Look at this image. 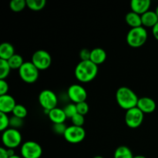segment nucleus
I'll list each match as a JSON object with an SVG mask.
<instances>
[{"instance_id":"20e7f679","label":"nucleus","mask_w":158,"mask_h":158,"mask_svg":"<svg viewBox=\"0 0 158 158\" xmlns=\"http://www.w3.org/2000/svg\"><path fill=\"white\" fill-rule=\"evenodd\" d=\"M2 141L6 148L14 149L21 143L22 135L19 130L9 127L2 132Z\"/></svg>"},{"instance_id":"a878e982","label":"nucleus","mask_w":158,"mask_h":158,"mask_svg":"<svg viewBox=\"0 0 158 158\" xmlns=\"http://www.w3.org/2000/svg\"><path fill=\"white\" fill-rule=\"evenodd\" d=\"M63 110H64L65 114H66V117L71 119L74 115L77 114V104L74 103H69V104H67L63 108Z\"/></svg>"},{"instance_id":"2f4dec72","label":"nucleus","mask_w":158,"mask_h":158,"mask_svg":"<svg viewBox=\"0 0 158 158\" xmlns=\"http://www.w3.org/2000/svg\"><path fill=\"white\" fill-rule=\"evenodd\" d=\"M91 50L88 49H83L80 52V58L81 61H86L90 60Z\"/></svg>"},{"instance_id":"c85d7f7f","label":"nucleus","mask_w":158,"mask_h":158,"mask_svg":"<svg viewBox=\"0 0 158 158\" xmlns=\"http://www.w3.org/2000/svg\"><path fill=\"white\" fill-rule=\"evenodd\" d=\"M67 127H66V125L64 123H53V125H52V131H53L54 133L59 134V135H64Z\"/></svg>"},{"instance_id":"0eeeda50","label":"nucleus","mask_w":158,"mask_h":158,"mask_svg":"<svg viewBox=\"0 0 158 158\" xmlns=\"http://www.w3.org/2000/svg\"><path fill=\"white\" fill-rule=\"evenodd\" d=\"M39 102L42 107L46 110H51L56 107L58 103L57 96L50 89H44L39 95Z\"/></svg>"},{"instance_id":"423d86ee","label":"nucleus","mask_w":158,"mask_h":158,"mask_svg":"<svg viewBox=\"0 0 158 158\" xmlns=\"http://www.w3.org/2000/svg\"><path fill=\"white\" fill-rule=\"evenodd\" d=\"M32 62L39 70L47 69L52 63V57L49 52L44 49L35 51L32 56Z\"/></svg>"},{"instance_id":"e433bc0d","label":"nucleus","mask_w":158,"mask_h":158,"mask_svg":"<svg viewBox=\"0 0 158 158\" xmlns=\"http://www.w3.org/2000/svg\"><path fill=\"white\" fill-rule=\"evenodd\" d=\"M134 158H147V157L143 155H137V156H134Z\"/></svg>"},{"instance_id":"cd10ccee","label":"nucleus","mask_w":158,"mask_h":158,"mask_svg":"<svg viewBox=\"0 0 158 158\" xmlns=\"http://www.w3.org/2000/svg\"><path fill=\"white\" fill-rule=\"evenodd\" d=\"M9 127V117L4 113L0 112V131H5Z\"/></svg>"},{"instance_id":"39448f33","label":"nucleus","mask_w":158,"mask_h":158,"mask_svg":"<svg viewBox=\"0 0 158 158\" xmlns=\"http://www.w3.org/2000/svg\"><path fill=\"white\" fill-rule=\"evenodd\" d=\"M19 77L25 83H33L39 78V69L32 62L26 61L19 69Z\"/></svg>"},{"instance_id":"58836bf2","label":"nucleus","mask_w":158,"mask_h":158,"mask_svg":"<svg viewBox=\"0 0 158 158\" xmlns=\"http://www.w3.org/2000/svg\"><path fill=\"white\" fill-rule=\"evenodd\" d=\"M155 12H156V14H157V17H158V6H157V8H156Z\"/></svg>"},{"instance_id":"72a5a7b5","label":"nucleus","mask_w":158,"mask_h":158,"mask_svg":"<svg viewBox=\"0 0 158 158\" xmlns=\"http://www.w3.org/2000/svg\"><path fill=\"white\" fill-rule=\"evenodd\" d=\"M0 158H9V156L7 152V149L3 148V147L0 148Z\"/></svg>"},{"instance_id":"393cba45","label":"nucleus","mask_w":158,"mask_h":158,"mask_svg":"<svg viewBox=\"0 0 158 158\" xmlns=\"http://www.w3.org/2000/svg\"><path fill=\"white\" fill-rule=\"evenodd\" d=\"M27 109L22 104H16L13 111H12L13 116L22 119H24L27 116Z\"/></svg>"},{"instance_id":"c756f323","label":"nucleus","mask_w":158,"mask_h":158,"mask_svg":"<svg viewBox=\"0 0 158 158\" xmlns=\"http://www.w3.org/2000/svg\"><path fill=\"white\" fill-rule=\"evenodd\" d=\"M71 121H72L73 125H74V126L83 127V123H84L85 122L84 116L77 113L76 115H74L73 117L71 118Z\"/></svg>"},{"instance_id":"1a4fd4ad","label":"nucleus","mask_w":158,"mask_h":158,"mask_svg":"<svg viewBox=\"0 0 158 158\" xmlns=\"http://www.w3.org/2000/svg\"><path fill=\"white\" fill-rule=\"evenodd\" d=\"M43 154V149L37 142L29 140L22 145L21 155L23 158H40Z\"/></svg>"},{"instance_id":"dca6fc26","label":"nucleus","mask_w":158,"mask_h":158,"mask_svg":"<svg viewBox=\"0 0 158 158\" xmlns=\"http://www.w3.org/2000/svg\"><path fill=\"white\" fill-rule=\"evenodd\" d=\"M106 59V52L103 49L100 47L94 48L91 50L90 61L95 63L96 65L102 64L105 62Z\"/></svg>"},{"instance_id":"f3484780","label":"nucleus","mask_w":158,"mask_h":158,"mask_svg":"<svg viewBox=\"0 0 158 158\" xmlns=\"http://www.w3.org/2000/svg\"><path fill=\"white\" fill-rule=\"evenodd\" d=\"M49 118L53 123H64L66 119L67 118L63 109L56 107L51 110L49 114Z\"/></svg>"},{"instance_id":"4be33fe9","label":"nucleus","mask_w":158,"mask_h":158,"mask_svg":"<svg viewBox=\"0 0 158 158\" xmlns=\"http://www.w3.org/2000/svg\"><path fill=\"white\" fill-rule=\"evenodd\" d=\"M46 0H26V6L33 11H40L45 7Z\"/></svg>"},{"instance_id":"2eb2a0df","label":"nucleus","mask_w":158,"mask_h":158,"mask_svg":"<svg viewBox=\"0 0 158 158\" xmlns=\"http://www.w3.org/2000/svg\"><path fill=\"white\" fill-rule=\"evenodd\" d=\"M141 21L143 27H154L158 23V17L155 11L149 10L141 15Z\"/></svg>"},{"instance_id":"473e14b6","label":"nucleus","mask_w":158,"mask_h":158,"mask_svg":"<svg viewBox=\"0 0 158 158\" xmlns=\"http://www.w3.org/2000/svg\"><path fill=\"white\" fill-rule=\"evenodd\" d=\"M9 91V84L5 80H0V96L8 94Z\"/></svg>"},{"instance_id":"9d476101","label":"nucleus","mask_w":158,"mask_h":158,"mask_svg":"<svg viewBox=\"0 0 158 158\" xmlns=\"http://www.w3.org/2000/svg\"><path fill=\"white\" fill-rule=\"evenodd\" d=\"M143 114L137 106L128 110L125 114L126 124L131 128H137L143 123Z\"/></svg>"},{"instance_id":"aec40b11","label":"nucleus","mask_w":158,"mask_h":158,"mask_svg":"<svg viewBox=\"0 0 158 158\" xmlns=\"http://www.w3.org/2000/svg\"><path fill=\"white\" fill-rule=\"evenodd\" d=\"M132 151L128 147L120 146L114 152V158H134Z\"/></svg>"},{"instance_id":"ea45409f","label":"nucleus","mask_w":158,"mask_h":158,"mask_svg":"<svg viewBox=\"0 0 158 158\" xmlns=\"http://www.w3.org/2000/svg\"><path fill=\"white\" fill-rule=\"evenodd\" d=\"M94 158H104V157H102V156H96V157H94Z\"/></svg>"},{"instance_id":"f03ea898","label":"nucleus","mask_w":158,"mask_h":158,"mask_svg":"<svg viewBox=\"0 0 158 158\" xmlns=\"http://www.w3.org/2000/svg\"><path fill=\"white\" fill-rule=\"evenodd\" d=\"M116 100L120 107L128 110L137 106L139 98L137 94L129 87L121 86L118 88L116 93Z\"/></svg>"},{"instance_id":"f8f14e48","label":"nucleus","mask_w":158,"mask_h":158,"mask_svg":"<svg viewBox=\"0 0 158 158\" xmlns=\"http://www.w3.org/2000/svg\"><path fill=\"white\" fill-rule=\"evenodd\" d=\"M15 106L16 103L13 97L9 94L0 96V112L6 114L12 113Z\"/></svg>"},{"instance_id":"f704fd0d","label":"nucleus","mask_w":158,"mask_h":158,"mask_svg":"<svg viewBox=\"0 0 158 158\" xmlns=\"http://www.w3.org/2000/svg\"><path fill=\"white\" fill-rule=\"evenodd\" d=\"M152 32L154 38L158 41V23L152 28Z\"/></svg>"},{"instance_id":"9b49d317","label":"nucleus","mask_w":158,"mask_h":158,"mask_svg":"<svg viewBox=\"0 0 158 158\" xmlns=\"http://www.w3.org/2000/svg\"><path fill=\"white\" fill-rule=\"evenodd\" d=\"M67 95L71 101L76 104L86 101L87 98L86 89L80 84H73L69 86L67 90Z\"/></svg>"},{"instance_id":"6ab92c4d","label":"nucleus","mask_w":158,"mask_h":158,"mask_svg":"<svg viewBox=\"0 0 158 158\" xmlns=\"http://www.w3.org/2000/svg\"><path fill=\"white\" fill-rule=\"evenodd\" d=\"M125 19H126V22L128 24V26H131V28L142 26L141 15L133 12V11H131V12H129L127 14Z\"/></svg>"},{"instance_id":"c9c22d12","label":"nucleus","mask_w":158,"mask_h":158,"mask_svg":"<svg viewBox=\"0 0 158 158\" xmlns=\"http://www.w3.org/2000/svg\"><path fill=\"white\" fill-rule=\"evenodd\" d=\"M6 149H7V152H8V154H9V157L15 155V152H14L13 149H8V148H6Z\"/></svg>"},{"instance_id":"ddd939ff","label":"nucleus","mask_w":158,"mask_h":158,"mask_svg":"<svg viewBox=\"0 0 158 158\" xmlns=\"http://www.w3.org/2000/svg\"><path fill=\"white\" fill-rule=\"evenodd\" d=\"M137 106L143 114H151L156 110L157 105H156L155 101L152 98L143 97L139 98Z\"/></svg>"},{"instance_id":"7ed1b4c3","label":"nucleus","mask_w":158,"mask_h":158,"mask_svg":"<svg viewBox=\"0 0 158 158\" xmlns=\"http://www.w3.org/2000/svg\"><path fill=\"white\" fill-rule=\"evenodd\" d=\"M148 40V31L143 26L131 28L127 35V43L134 48L140 47Z\"/></svg>"},{"instance_id":"6e6552de","label":"nucleus","mask_w":158,"mask_h":158,"mask_svg":"<svg viewBox=\"0 0 158 158\" xmlns=\"http://www.w3.org/2000/svg\"><path fill=\"white\" fill-rule=\"evenodd\" d=\"M64 138L70 143H79L84 140L86 131L83 127L71 125L66 129L64 134Z\"/></svg>"},{"instance_id":"7c9ffc66","label":"nucleus","mask_w":158,"mask_h":158,"mask_svg":"<svg viewBox=\"0 0 158 158\" xmlns=\"http://www.w3.org/2000/svg\"><path fill=\"white\" fill-rule=\"evenodd\" d=\"M77 113L82 115H86L89 112V105L86 101L81 102V103H77Z\"/></svg>"},{"instance_id":"bb28decb","label":"nucleus","mask_w":158,"mask_h":158,"mask_svg":"<svg viewBox=\"0 0 158 158\" xmlns=\"http://www.w3.org/2000/svg\"><path fill=\"white\" fill-rule=\"evenodd\" d=\"M23 119L19 117L12 116L9 118V127L13 128V129L18 130L19 128L22 127L23 125Z\"/></svg>"},{"instance_id":"a211bd4d","label":"nucleus","mask_w":158,"mask_h":158,"mask_svg":"<svg viewBox=\"0 0 158 158\" xmlns=\"http://www.w3.org/2000/svg\"><path fill=\"white\" fill-rule=\"evenodd\" d=\"M14 54H15V49L12 44L7 42L1 43L0 45V59L1 60H9Z\"/></svg>"},{"instance_id":"412c9836","label":"nucleus","mask_w":158,"mask_h":158,"mask_svg":"<svg viewBox=\"0 0 158 158\" xmlns=\"http://www.w3.org/2000/svg\"><path fill=\"white\" fill-rule=\"evenodd\" d=\"M12 69H19L20 67L23 66V63H25L23 61V58L19 54H14L9 60H7Z\"/></svg>"},{"instance_id":"4c0bfd02","label":"nucleus","mask_w":158,"mask_h":158,"mask_svg":"<svg viewBox=\"0 0 158 158\" xmlns=\"http://www.w3.org/2000/svg\"><path fill=\"white\" fill-rule=\"evenodd\" d=\"M9 158H22L21 157H19V156L16 155V154H15L14 156H12V157H10Z\"/></svg>"},{"instance_id":"b1692460","label":"nucleus","mask_w":158,"mask_h":158,"mask_svg":"<svg viewBox=\"0 0 158 158\" xmlns=\"http://www.w3.org/2000/svg\"><path fill=\"white\" fill-rule=\"evenodd\" d=\"M26 6V1L25 0H12L9 2V8L15 12H21Z\"/></svg>"},{"instance_id":"f257e3e1","label":"nucleus","mask_w":158,"mask_h":158,"mask_svg":"<svg viewBox=\"0 0 158 158\" xmlns=\"http://www.w3.org/2000/svg\"><path fill=\"white\" fill-rule=\"evenodd\" d=\"M75 77L82 83L92 81L97 75L98 66L90 60L80 61L75 68Z\"/></svg>"},{"instance_id":"5701e85b","label":"nucleus","mask_w":158,"mask_h":158,"mask_svg":"<svg viewBox=\"0 0 158 158\" xmlns=\"http://www.w3.org/2000/svg\"><path fill=\"white\" fill-rule=\"evenodd\" d=\"M11 69L7 60L0 59V80H5L9 76Z\"/></svg>"},{"instance_id":"4468645a","label":"nucleus","mask_w":158,"mask_h":158,"mask_svg":"<svg viewBox=\"0 0 158 158\" xmlns=\"http://www.w3.org/2000/svg\"><path fill=\"white\" fill-rule=\"evenodd\" d=\"M151 4L150 0H132L131 2V11L141 15L149 11Z\"/></svg>"}]
</instances>
